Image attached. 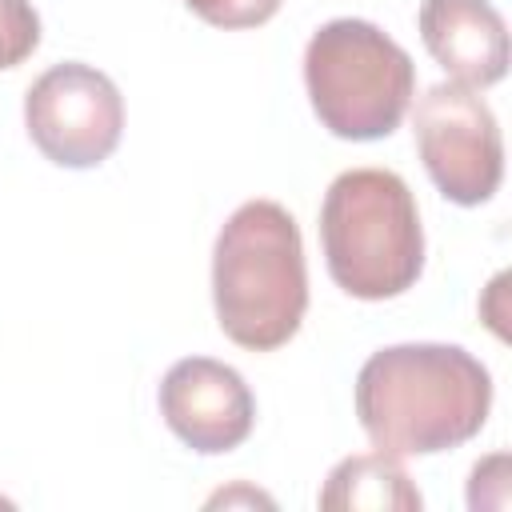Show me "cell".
Masks as SVG:
<instances>
[{
    "label": "cell",
    "instance_id": "9c48e42d",
    "mask_svg": "<svg viewBox=\"0 0 512 512\" xmlns=\"http://www.w3.org/2000/svg\"><path fill=\"white\" fill-rule=\"evenodd\" d=\"M320 508H328V512H356V508L416 512L420 492L408 480V472L400 468V460L392 452L376 448V452L348 456L328 472V484L320 492Z\"/></svg>",
    "mask_w": 512,
    "mask_h": 512
},
{
    "label": "cell",
    "instance_id": "5b68a950",
    "mask_svg": "<svg viewBox=\"0 0 512 512\" xmlns=\"http://www.w3.org/2000/svg\"><path fill=\"white\" fill-rule=\"evenodd\" d=\"M416 148L452 204H484L504 176V140L492 108L468 84H432L416 100Z\"/></svg>",
    "mask_w": 512,
    "mask_h": 512
},
{
    "label": "cell",
    "instance_id": "8fae6325",
    "mask_svg": "<svg viewBox=\"0 0 512 512\" xmlns=\"http://www.w3.org/2000/svg\"><path fill=\"white\" fill-rule=\"evenodd\" d=\"M204 24L216 28H256L276 16L280 0H184Z\"/></svg>",
    "mask_w": 512,
    "mask_h": 512
},
{
    "label": "cell",
    "instance_id": "7a4b0ae2",
    "mask_svg": "<svg viewBox=\"0 0 512 512\" xmlns=\"http://www.w3.org/2000/svg\"><path fill=\"white\" fill-rule=\"evenodd\" d=\"M212 304L224 336L252 352L288 344L308 308L304 244L276 200L240 204L212 248Z\"/></svg>",
    "mask_w": 512,
    "mask_h": 512
},
{
    "label": "cell",
    "instance_id": "277c9868",
    "mask_svg": "<svg viewBox=\"0 0 512 512\" xmlns=\"http://www.w3.org/2000/svg\"><path fill=\"white\" fill-rule=\"evenodd\" d=\"M304 84L312 112L332 136L380 140L400 128L416 96V64L384 28L340 16L312 32Z\"/></svg>",
    "mask_w": 512,
    "mask_h": 512
},
{
    "label": "cell",
    "instance_id": "8992f818",
    "mask_svg": "<svg viewBox=\"0 0 512 512\" xmlns=\"http://www.w3.org/2000/svg\"><path fill=\"white\" fill-rule=\"evenodd\" d=\"M32 144L60 168H96L124 132V100L112 76L92 64L64 60L32 80L24 96Z\"/></svg>",
    "mask_w": 512,
    "mask_h": 512
},
{
    "label": "cell",
    "instance_id": "3957f363",
    "mask_svg": "<svg viewBox=\"0 0 512 512\" xmlns=\"http://www.w3.org/2000/svg\"><path fill=\"white\" fill-rule=\"evenodd\" d=\"M328 276L356 300L408 292L424 268V228L412 188L388 168L340 172L320 204Z\"/></svg>",
    "mask_w": 512,
    "mask_h": 512
},
{
    "label": "cell",
    "instance_id": "52a82bcc",
    "mask_svg": "<svg viewBox=\"0 0 512 512\" xmlns=\"http://www.w3.org/2000/svg\"><path fill=\"white\" fill-rule=\"evenodd\" d=\"M160 416L192 452L216 456L248 440L256 400L236 368L208 356H188L176 360L160 380Z\"/></svg>",
    "mask_w": 512,
    "mask_h": 512
},
{
    "label": "cell",
    "instance_id": "ba28073f",
    "mask_svg": "<svg viewBox=\"0 0 512 512\" xmlns=\"http://www.w3.org/2000/svg\"><path fill=\"white\" fill-rule=\"evenodd\" d=\"M420 36L456 84L488 88L508 72V28L488 0H424Z\"/></svg>",
    "mask_w": 512,
    "mask_h": 512
},
{
    "label": "cell",
    "instance_id": "6da1fadb",
    "mask_svg": "<svg viewBox=\"0 0 512 512\" xmlns=\"http://www.w3.org/2000/svg\"><path fill=\"white\" fill-rule=\"evenodd\" d=\"M492 408L488 368L460 344H392L356 376V416L392 456H432L472 440Z\"/></svg>",
    "mask_w": 512,
    "mask_h": 512
},
{
    "label": "cell",
    "instance_id": "30bf717a",
    "mask_svg": "<svg viewBox=\"0 0 512 512\" xmlns=\"http://www.w3.org/2000/svg\"><path fill=\"white\" fill-rule=\"evenodd\" d=\"M40 44V16L28 0H0V68L24 64Z\"/></svg>",
    "mask_w": 512,
    "mask_h": 512
}]
</instances>
